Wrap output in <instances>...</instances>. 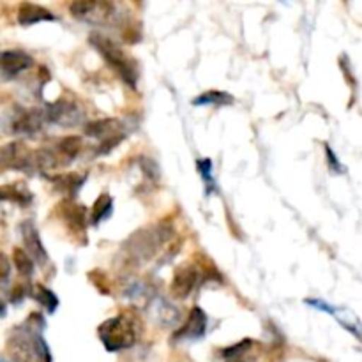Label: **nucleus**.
I'll list each match as a JSON object with an SVG mask.
<instances>
[{"instance_id":"obj_1","label":"nucleus","mask_w":362,"mask_h":362,"mask_svg":"<svg viewBox=\"0 0 362 362\" xmlns=\"http://www.w3.org/2000/svg\"><path fill=\"white\" fill-rule=\"evenodd\" d=\"M45 327V317L41 313H32L23 324L11 329L7 352L13 362H53L52 350L42 338Z\"/></svg>"},{"instance_id":"obj_2","label":"nucleus","mask_w":362,"mask_h":362,"mask_svg":"<svg viewBox=\"0 0 362 362\" xmlns=\"http://www.w3.org/2000/svg\"><path fill=\"white\" fill-rule=\"evenodd\" d=\"M172 235L173 226L165 221L159 223V225L148 226V228L140 230L131 239H127L120 257L124 258V262L129 267H138L140 264L148 262L152 257H156L159 247L165 246L172 239Z\"/></svg>"},{"instance_id":"obj_3","label":"nucleus","mask_w":362,"mask_h":362,"mask_svg":"<svg viewBox=\"0 0 362 362\" xmlns=\"http://www.w3.org/2000/svg\"><path fill=\"white\" fill-rule=\"evenodd\" d=\"M88 41H90L92 48L98 49V53L103 57V60L119 74V78L124 83L129 85L131 88H136L138 64L134 62L120 46H117L112 39L99 34V32H94Z\"/></svg>"},{"instance_id":"obj_4","label":"nucleus","mask_w":362,"mask_h":362,"mask_svg":"<svg viewBox=\"0 0 362 362\" xmlns=\"http://www.w3.org/2000/svg\"><path fill=\"white\" fill-rule=\"evenodd\" d=\"M98 336L103 346L112 354L131 349L138 338L136 318L129 313H120L108 318L99 325Z\"/></svg>"},{"instance_id":"obj_5","label":"nucleus","mask_w":362,"mask_h":362,"mask_svg":"<svg viewBox=\"0 0 362 362\" xmlns=\"http://www.w3.org/2000/svg\"><path fill=\"white\" fill-rule=\"evenodd\" d=\"M57 214L67 226V232L78 239V243H87V209L74 200H64L57 205Z\"/></svg>"},{"instance_id":"obj_6","label":"nucleus","mask_w":362,"mask_h":362,"mask_svg":"<svg viewBox=\"0 0 362 362\" xmlns=\"http://www.w3.org/2000/svg\"><path fill=\"white\" fill-rule=\"evenodd\" d=\"M76 20L92 25H106L115 14V4L98 2V0H76L69 7Z\"/></svg>"},{"instance_id":"obj_7","label":"nucleus","mask_w":362,"mask_h":362,"mask_svg":"<svg viewBox=\"0 0 362 362\" xmlns=\"http://www.w3.org/2000/svg\"><path fill=\"white\" fill-rule=\"evenodd\" d=\"M45 119L48 122L57 124V126L74 127L83 122L85 112L80 108V105L76 101L60 98L55 103H52V105H48V108L45 112Z\"/></svg>"},{"instance_id":"obj_8","label":"nucleus","mask_w":362,"mask_h":362,"mask_svg":"<svg viewBox=\"0 0 362 362\" xmlns=\"http://www.w3.org/2000/svg\"><path fill=\"white\" fill-rule=\"evenodd\" d=\"M2 166L18 172H28L34 166V152L23 141H11L0 148Z\"/></svg>"},{"instance_id":"obj_9","label":"nucleus","mask_w":362,"mask_h":362,"mask_svg":"<svg viewBox=\"0 0 362 362\" xmlns=\"http://www.w3.org/2000/svg\"><path fill=\"white\" fill-rule=\"evenodd\" d=\"M209 325V317L200 306H194L193 310L187 315V320L177 332L173 334V343H182V341H198L205 336Z\"/></svg>"},{"instance_id":"obj_10","label":"nucleus","mask_w":362,"mask_h":362,"mask_svg":"<svg viewBox=\"0 0 362 362\" xmlns=\"http://www.w3.org/2000/svg\"><path fill=\"white\" fill-rule=\"evenodd\" d=\"M198 285V269L193 264H184L173 272L170 293L175 299H187Z\"/></svg>"},{"instance_id":"obj_11","label":"nucleus","mask_w":362,"mask_h":362,"mask_svg":"<svg viewBox=\"0 0 362 362\" xmlns=\"http://www.w3.org/2000/svg\"><path fill=\"white\" fill-rule=\"evenodd\" d=\"M21 239H23V251L32 258V262L37 265H45L48 262V253H46L45 246L41 243L37 228H35L34 221L27 219L20 225Z\"/></svg>"},{"instance_id":"obj_12","label":"nucleus","mask_w":362,"mask_h":362,"mask_svg":"<svg viewBox=\"0 0 362 362\" xmlns=\"http://www.w3.org/2000/svg\"><path fill=\"white\" fill-rule=\"evenodd\" d=\"M34 66V60L28 53L21 49H9V52L0 53V74L4 78H14L23 71L30 69Z\"/></svg>"},{"instance_id":"obj_13","label":"nucleus","mask_w":362,"mask_h":362,"mask_svg":"<svg viewBox=\"0 0 362 362\" xmlns=\"http://www.w3.org/2000/svg\"><path fill=\"white\" fill-rule=\"evenodd\" d=\"M85 134L90 138H95L99 141L112 140V138L124 136L122 134V122L119 119H99L94 122L85 124Z\"/></svg>"},{"instance_id":"obj_14","label":"nucleus","mask_w":362,"mask_h":362,"mask_svg":"<svg viewBox=\"0 0 362 362\" xmlns=\"http://www.w3.org/2000/svg\"><path fill=\"white\" fill-rule=\"evenodd\" d=\"M45 120V112H41V110H21V112L14 117L11 127H13V133L34 134L37 133V131H41Z\"/></svg>"},{"instance_id":"obj_15","label":"nucleus","mask_w":362,"mask_h":362,"mask_svg":"<svg viewBox=\"0 0 362 362\" xmlns=\"http://www.w3.org/2000/svg\"><path fill=\"white\" fill-rule=\"evenodd\" d=\"M57 16L52 11L45 9L42 6L32 2H23L18 7V23L23 27H30V25L41 23V21H55Z\"/></svg>"},{"instance_id":"obj_16","label":"nucleus","mask_w":362,"mask_h":362,"mask_svg":"<svg viewBox=\"0 0 362 362\" xmlns=\"http://www.w3.org/2000/svg\"><path fill=\"white\" fill-rule=\"evenodd\" d=\"M87 180V175H80V173H59V175L49 177V182L55 186L57 191L66 194V200H74L78 191L81 189L83 182Z\"/></svg>"},{"instance_id":"obj_17","label":"nucleus","mask_w":362,"mask_h":362,"mask_svg":"<svg viewBox=\"0 0 362 362\" xmlns=\"http://www.w3.org/2000/svg\"><path fill=\"white\" fill-rule=\"evenodd\" d=\"M151 313L161 327H175L180 320L179 310L173 308L172 304L165 299H154V303H152L151 306Z\"/></svg>"},{"instance_id":"obj_18","label":"nucleus","mask_w":362,"mask_h":362,"mask_svg":"<svg viewBox=\"0 0 362 362\" xmlns=\"http://www.w3.org/2000/svg\"><path fill=\"white\" fill-rule=\"evenodd\" d=\"M0 202H11L20 207H28L32 204V193L21 182L4 184L0 187Z\"/></svg>"},{"instance_id":"obj_19","label":"nucleus","mask_w":362,"mask_h":362,"mask_svg":"<svg viewBox=\"0 0 362 362\" xmlns=\"http://www.w3.org/2000/svg\"><path fill=\"white\" fill-rule=\"evenodd\" d=\"M69 163L59 154L57 148H48V147H42L39 151L34 152V166L39 168L41 172H48V170H57L60 166H66Z\"/></svg>"},{"instance_id":"obj_20","label":"nucleus","mask_w":362,"mask_h":362,"mask_svg":"<svg viewBox=\"0 0 362 362\" xmlns=\"http://www.w3.org/2000/svg\"><path fill=\"white\" fill-rule=\"evenodd\" d=\"M113 211V200L108 193H103L101 197L95 200V204L92 205L90 211V225L98 226L101 225L105 219H108L112 216Z\"/></svg>"},{"instance_id":"obj_21","label":"nucleus","mask_w":362,"mask_h":362,"mask_svg":"<svg viewBox=\"0 0 362 362\" xmlns=\"http://www.w3.org/2000/svg\"><path fill=\"white\" fill-rule=\"evenodd\" d=\"M30 296L34 297V299L37 300V303L48 311V313L53 315L57 311V308H59V297L55 296V292L46 288V286L41 285V283H37L34 288H30Z\"/></svg>"},{"instance_id":"obj_22","label":"nucleus","mask_w":362,"mask_h":362,"mask_svg":"<svg viewBox=\"0 0 362 362\" xmlns=\"http://www.w3.org/2000/svg\"><path fill=\"white\" fill-rule=\"evenodd\" d=\"M194 106H205V105H216V106H228L233 105V95H230L228 92L221 90H209L205 94L198 95L197 99H193Z\"/></svg>"},{"instance_id":"obj_23","label":"nucleus","mask_w":362,"mask_h":362,"mask_svg":"<svg viewBox=\"0 0 362 362\" xmlns=\"http://www.w3.org/2000/svg\"><path fill=\"white\" fill-rule=\"evenodd\" d=\"M57 151H59V154L62 156V158L66 159L67 163H71L74 158H76L78 154H80V151H81V138L80 136H66V138H62V140L59 141V145H57Z\"/></svg>"},{"instance_id":"obj_24","label":"nucleus","mask_w":362,"mask_h":362,"mask_svg":"<svg viewBox=\"0 0 362 362\" xmlns=\"http://www.w3.org/2000/svg\"><path fill=\"white\" fill-rule=\"evenodd\" d=\"M13 262L16 265L18 272H20L23 278H32L35 272V264L32 262V258L28 257L23 251V247H14L13 250Z\"/></svg>"},{"instance_id":"obj_25","label":"nucleus","mask_w":362,"mask_h":362,"mask_svg":"<svg viewBox=\"0 0 362 362\" xmlns=\"http://www.w3.org/2000/svg\"><path fill=\"white\" fill-rule=\"evenodd\" d=\"M255 345L253 339H243V341H239L237 345H232V346H226V349L221 350V357L225 359L226 362H237L239 359H243V357H246V354H250L251 346Z\"/></svg>"},{"instance_id":"obj_26","label":"nucleus","mask_w":362,"mask_h":362,"mask_svg":"<svg viewBox=\"0 0 362 362\" xmlns=\"http://www.w3.org/2000/svg\"><path fill=\"white\" fill-rule=\"evenodd\" d=\"M197 168H198V173H200L202 180L205 182V194L209 197V194H212L216 189H218V187H216L214 177H212V161L209 158L198 159Z\"/></svg>"},{"instance_id":"obj_27","label":"nucleus","mask_w":362,"mask_h":362,"mask_svg":"<svg viewBox=\"0 0 362 362\" xmlns=\"http://www.w3.org/2000/svg\"><path fill=\"white\" fill-rule=\"evenodd\" d=\"M88 278L92 279V285L95 286V288L99 290L101 293H105V296H110L112 293V288H110V285L106 281V276L103 271H94V272H88Z\"/></svg>"},{"instance_id":"obj_28","label":"nucleus","mask_w":362,"mask_h":362,"mask_svg":"<svg viewBox=\"0 0 362 362\" xmlns=\"http://www.w3.org/2000/svg\"><path fill=\"white\" fill-rule=\"evenodd\" d=\"M140 168H141V172L145 173V177H147V179L151 180V182H158L159 168H158V165H156V163L152 161V159L140 158Z\"/></svg>"},{"instance_id":"obj_29","label":"nucleus","mask_w":362,"mask_h":362,"mask_svg":"<svg viewBox=\"0 0 362 362\" xmlns=\"http://www.w3.org/2000/svg\"><path fill=\"white\" fill-rule=\"evenodd\" d=\"M28 296H30V286H28L27 283H20V285H16L13 290H11L9 300L13 304H20L23 303L25 297Z\"/></svg>"},{"instance_id":"obj_30","label":"nucleus","mask_w":362,"mask_h":362,"mask_svg":"<svg viewBox=\"0 0 362 362\" xmlns=\"http://www.w3.org/2000/svg\"><path fill=\"white\" fill-rule=\"evenodd\" d=\"M324 148H325V154H327V163H329V168H331L332 172H336V173H345V166H343L341 163H339V159L336 158V152L332 151V148L329 147L327 144L324 145Z\"/></svg>"},{"instance_id":"obj_31","label":"nucleus","mask_w":362,"mask_h":362,"mask_svg":"<svg viewBox=\"0 0 362 362\" xmlns=\"http://www.w3.org/2000/svg\"><path fill=\"white\" fill-rule=\"evenodd\" d=\"M11 276V262L4 253H0V283H6Z\"/></svg>"},{"instance_id":"obj_32","label":"nucleus","mask_w":362,"mask_h":362,"mask_svg":"<svg viewBox=\"0 0 362 362\" xmlns=\"http://www.w3.org/2000/svg\"><path fill=\"white\" fill-rule=\"evenodd\" d=\"M4 315H6V304L0 300V317H4Z\"/></svg>"},{"instance_id":"obj_33","label":"nucleus","mask_w":362,"mask_h":362,"mask_svg":"<svg viewBox=\"0 0 362 362\" xmlns=\"http://www.w3.org/2000/svg\"><path fill=\"white\" fill-rule=\"evenodd\" d=\"M237 362H250V361H247L246 357H243V359H239V361H237Z\"/></svg>"},{"instance_id":"obj_34","label":"nucleus","mask_w":362,"mask_h":362,"mask_svg":"<svg viewBox=\"0 0 362 362\" xmlns=\"http://www.w3.org/2000/svg\"><path fill=\"white\" fill-rule=\"evenodd\" d=\"M0 362H9L7 359H4V357H0Z\"/></svg>"}]
</instances>
